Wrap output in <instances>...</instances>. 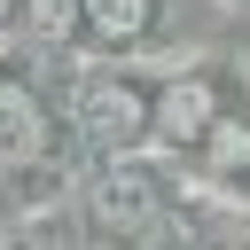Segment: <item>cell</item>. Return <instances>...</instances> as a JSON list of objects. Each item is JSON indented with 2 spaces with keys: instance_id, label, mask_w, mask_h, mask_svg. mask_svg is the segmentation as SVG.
<instances>
[{
  "instance_id": "obj_1",
  "label": "cell",
  "mask_w": 250,
  "mask_h": 250,
  "mask_svg": "<svg viewBox=\"0 0 250 250\" xmlns=\"http://www.w3.org/2000/svg\"><path fill=\"white\" fill-rule=\"evenodd\" d=\"M78 117H86V133H102V141H125V133L141 125V102H133L125 86H86Z\"/></svg>"
},
{
  "instance_id": "obj_2",
  "label": "cell",
  "mask_w": 250,
  "mask_h": 250,
  "mask_svg": "<svg viewBox=\"0 0 250 250\" xmlns=\"http://www.w3.org/2000/svg\"><path fill=\"white\" fill-rule=\"evenodd\" d=\"M31 148H39V117L16 86H0V164H23Z\"/></svg>"
},
{
  "instance_id": "obj_3",
  "label": "cell",
  "mask_w": 250,
  "mask_h": 250,
  "mask_svg": "<svg viewBox=\"0 0 250 250\" xmlns=\"http://www.w3.org/2000/svg\"><path fill=\"white\" fill-rule=\"evenodd\" d=\"M86 16H94L109 39H133V31L148 23V0H86Z\"/></svg>"
},
{
  "instance_id": "obj_4",
  "label": "cell",
  "mask_w": 250,
  "mask_h": 250,
  "mask_svg": "<svg viewBox=\"0 0 250 250\" xmlns=\"http://www.w3.org/2000/svg\"><path fill=\"white\" fill-rule=\"evenodd\" d=\"M133 211H141V180H117L102 195V219H133Z\"/></svg>"
},
{
  "instance_id": "obj_5",
  "label": "cell",
  "mask_w": 250,
  "mask_h": 250,
  "mask_svg": "<svg viewBox=\"0 0 250 250\" xmlns=\"http://www.w3.org/2000/svg\"><path fill=\"white\" fill-rule=\"evenodd\" d=\"M70 16H78V0H31V23L39 31H70Z\"/></svg>"
}]
</instances>
